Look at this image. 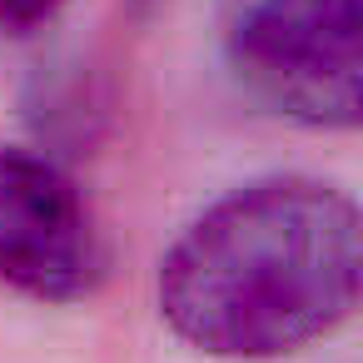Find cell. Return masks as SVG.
Here are the masks:
<instances>
[{
	"label": "cell",
	"instance_id": "1",
	"mask_svg": "<svg viewBox=\"0 0 363 363\" xmlns=\"http://www.w3.org/2000/svg\"><path fill=\"white\" fill-rule=\"evenodd\" d=\"M363 219L313 174H264L199 209L155 274L160 318L209 358L269 363L358 313Z\"/></svg>",
	"mask_w": 363,
	"mask_h": 363
},
{
	"label": "cell",
	"instance_id": "2",
	"mask_svg": "<svg viewBox=\"0 0 363 363\" xmlns=\"http://www.w3.org/2000/svg\"><path fill=\"white\" fill-rule=\"evenodd\" d=\"M224 55L269 115L303 130H358L363 0H244Z\"/></svg>",
	"mask_w": 363,
	"mask_h": 363
},
{
	"label": "cell",
	"instance_id": "3",
	"mask_svg": "<svg viewBox=\"0 0 363 363\" xmlns=\"http://www.w3.org/2000/svg\"><path fill=\"white\" fill-rule=\"evenodd\" d=\"M105 279V244L80 184L35 150H0V284L35 303H80Z\"/></svg>",
	"mask_w": 363,
	"mask_h": 363
},
{
	"label": "cell",
	"instance_id": "4",
	"mask_svg": "<svg viewBox=\"0 0 363 363\" xmlns=\"http://www.w3.org/2000/svg\"><path fill=\"white\" fill-rule=\"evenodd\" d=\"M60 6H65V0H0V30L30 35V30H40L45 21H55Z\"/></svg>",
	"mask_w": 363,
	"mask_h": 363
}]
</instances>
